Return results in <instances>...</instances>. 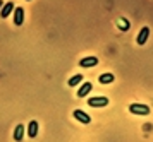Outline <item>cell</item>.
<instances>
[{
  "label": "cell",
  "instance_id": "4",
  "mask_svg": "<svg viewBox=\"0 0 153 142\" xmlns=\"http://www.w3.org/2000/svg\"><path fill=\"white\" fill-rule=\"evenodd\" d=\"M72 115H74V118H76V120H79V122L84 123V125H88V123L91 122L90 115H88V113H84L83 110H74V113H72Z\"/></svg>",
  "mask_w": 153,
  "mask_h": 142
},
{
  "label": "cell",
  "instance_id": "8",
  "mask_svg": "<svg viewBox=\"0 0 153 142\" xmlns=\"http://www.w3.org/2000/svg\"><path fill=\"white\" fill-rule=\"evenodd\" d=\"M91 89H93V84L91 82H83V86L77 89V98H84V96H88Z\"/></svg>",
  "mask_w": 153,
  "mask_h": 142
},
{
  "label": "cell",
  "instance_id": "6",
  "mask_svg": "<svg viewBox=\"0 0 153 142\" xmlns=\"http://www.w3.org/2000/svg\"><path fill=\"white\" fill-rule=\"evenodd\" d=\"M24 22V9L22 7H16L14 9V24L16 26H21Z\"/></svg>",
  "mask_w": 153,
  "mask_h": 142
},
{
  "label": "cell",
  "instance_id": "11",
  "mask_svg": "<svg viewBox=\"0 0 153 142\" xmlns=\"http://www.w3.org/2000/svg\"><path fill=\"white\" fill-rule=\"evenodd\" d=\"M98 82H100V84H110V82H114V74L105 72V74H102L98 77Z\"/></svg>",
  "mask_w": 153,
  "mask_h": 142
},
{
  "label": "cell",
  "instance_id": "3",
  "mask_svg": "<svg viewBox=\"0 0 153 142\" xmlns=\"http://www.w3.org/2000/svg\"><path fill=\"white\" fill-rule=\"evenodd\" d=\"M148 38H150V27H148V26H145V27H141V31L138 33L136 43H138L139 46H143V45H146V41H148Z\"/></svg>",
  "mask_w": 153,
  "mask_h": 142
},
{
  "label": "cell",
  "instance_id": "5",
  "mask_svg": "<svg viewBox=\"0 0 153 142\" xmlns=\"http://www.w3.org/2000/svg\"><path fill=\"white\" fill-rule=\"evenodd\" d=\"M79 65H81L83 68L95 67V65H98V58L97 57H84L83 60H79Z\"/></svg>",
  "mask_w": 153,
  "mask_h": 142
},
{
  "label": "cell",
  "instance_id": "12",
  "mask_svg": "<svg viewBox=\"0 0 153 142\" xmlns=\"http://www.w3.org/2000/svg\"><path fill=\"white\" fill-rule=\"evenodd\" d=\"M83 82V74H77V75H74V77H71L69 79V88H74V86H77V84H81Z\"/></svg>",
  "mask_w": 153,
  "mask_h": 142
},
{
  "label": "cell",
  "instance_id": "2",
  "mask_svg": "<svg viewBox=\"0 0 153 142\" xmlns=\"http://www.w3.org/2000/svg\"><path fill=\"white\" fill-rule=\"evenodd\" d=\"M88 104H90L91 108H103V106L108 104V98H105V96H95V98L88 99Z\"/></svg>",
  "mask_w": 153,
  "mask_h": 142
},
{
  "label": "cell",
  "instance_id": "10",
  "mask_svg": "<svg viewBox=\"0 0 153 142\" xmlns=\"http://www.w3.org/2000/svg\"><path fill=\"white\" fill-rule=\"evenodd\" d=\"M22 139H24V125L19 123V125L14 129V141L16 142H21Z\"/></svg>",
  "mask_w": 153,
  "mask_h": 142
},
{
  "label": "cell",
  "instance_id": "13",
  "mask_svg": "<svg viewBox=\"0 0 153 142\" xmlns=\"http://www.w3.org/2000/svg\"><path fill=\"white\" fill-rule=\"evenodd\" d=\"M119 26H120V27H122V29H124V31H126V29H127V27H129V22H127V21H120V22H119Z\"/></svg>",
  "mask_w": 153,
  "mask_h": 142
},
{
  "label": "cell",
  "instance_id": "15",
  "mask_svg": "<svg viewBox=\"0 0 153 142\" xmlns=\"http://www.w3.org/2000/svg\"><path fill=\"white\" fill-rule=\"evenodd\" d=\"M28 2H29V0H28Z\"/></svg>",
  "mask_w": 153,
  "mask_h": 142
},
{
  "label": "cell",
  "instance_id": "7",
  "mask_svg": "<svg viewBox=\"0 0 153 142\" xmlns=\"http://www.w3.org/2000/svg\"><path fill=\"white\" fill-rule=\"evenodd\" d=\"M12 10H14V2H7V4H4L2 12H0V17H2V19H7Z\"/></svg>",
  "mask_w": 153,
  "mask_h": 142
},
{
  "label": "cell",
  "instance_id": "1",
  "mask_svg": "<svg viewBox=\"0 0 153 142\" xmlns=\"http://www.w3.org/2000/svg\"><path fill=\"white\" fill-rule=\"evenodd\" d=\"M129 111H131L132 115L146 116V115H150V106L143 104V103H132V104H129Z\"/></svg>",
  "mask_w": 153,
  "mask_h": 142
},
{
  "label": "cell",
  "instance_id": "14",
  "mask_svg": "<svg viewBox=\"0 0 153 142\" xmlns=\"http://www.w3.org/2000/svg\"><path fill=\"white\" fill-rule=\"evenodd\" d=\"M0 7H4V2H2V0H0Z\"/></svg>",
  "mask_w": 153,
  "mask_h": 142
},
{
  "label": "cell",
  "instance_id": "9",
  "mask_svg": "<svg viewBox=\"0 0 153 142\" xmlns=\"http://www.w3.org/2000/svg\"><path fill=\"white\" fill-rule=\"evenodd\" d=\"M36 135H38V122H36V120H31V122L28 123V137L35 139Z\"/></svg>",
  "mask_w": 153,
  "mask_h": 142
}]
</instances>
